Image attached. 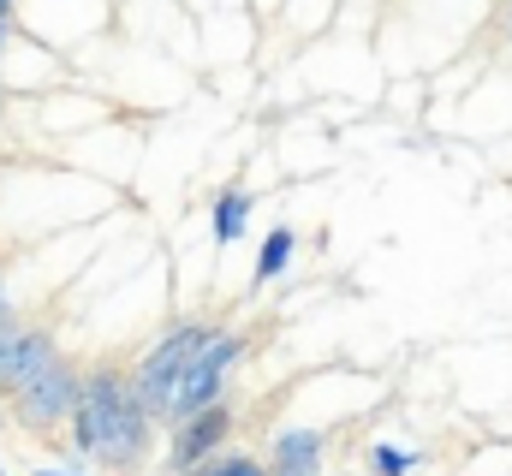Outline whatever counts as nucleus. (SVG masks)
Wrapping results in <instances>:
<instances>
[{
  "mask_svg": "<svg viewBox=\"0 0 512 476\" xmlns=\"http://www.w3.org/2000/svg\"><path fill=\"white\" fill-rule=\"evenodd\" d=\"M72 447L108 471H143L149 447H155V417L131 387V369L96 363L84 375V399L72 411Z\"/></svg>",
  "mask_w": 512,
  "mask_h": 476,
  "instance_id": "1",
  "label": "nucleus"
},
{
  "mask_svg": "<svg viewBox=\"0 0 512 476\" xmlns=\"http://www.w3.org/2000/svg\"><path fill=\"white\" fill-rule=\"evenodd\" d=\"M209 334H215V322H179L173 334H161L149 352L137 357L131 387H137V399L149 405V417H155V423H173L179 393H185V375H191L197 352L209 346Z\"/></svg>",
  "mask_w": 512,
  "mask_h": 476,
  "instance_id": "2",
  "label": "nucleus"
},
{
  "mask_svg": "<svg viewBox=\"0 0 512 476\" xmlns=\"http://www.w3.org/2000/svg\"><path fill=\"white\" fill-rule=\"evenodd\" d=\"M78 399H84V375H78V363H72L66 352L48 357V363L18 387V393H6L12 417H18L24 429H36V435H54L60 423H72Z\"/></svg>",
  "mask_w": 512,
  "mask_h": 476,
  "instance_id": "3",
  "label": "nucleus"
},
{
  "mask_svg": "<svg viewBox=\"0 0 512 476\" xmlns=\"http://www.w3.org/2000/svg\"><path fill=\"white\" fill-rule=\"evenodd\" d=\"M239 357H245V334H233V328H215L209 334V346L197 352L191 363V375H185V393H179V411H173V423L179 417H191V411H209V405H221V393H227V375L239 369ZM167 423V429H173Z\"/></svg>",
  "mask_w": 512,
  "mask_h": 476,
  "instance_id": "4",
  "label": "nucleus"
},
{
  "mask_svg": "<svg viewBox=\"0 0 512 476\" xmlns=\"http://www.w3.org/2000/svg\"><path fill=\"white\" fill-rule=\"evenodd\" d=\"M227 435H233V411H227V405L191 411V417H179V423L167 429V459L185 465V471H203V465L227 447Z\"/></svg>",
  "mask_w": 512,
  "mask_h": 476,
  "instance_id": "5",
  "label": "nucleus"
},
{
  "mask_svg": "<svg viewBox=\"0 0 512 476\" xmlns=\"http://www.w3.org/2000/svg\"><path fill=\"white\" fill-rule=\"evenodd\" d=\"M322 429H280L268 441V476H322Z\"/></svg>",
  "mask_w": 512,
  "mask_h": 476,
  "instance_id": "6",
  "label": "nucleus"
},
{
  "mask_svg": "<svg viewBox=\"0 0 512 476\" xmlns=\"http://www.w3.org/2000/svg\"><path fill=\"white\" fill-rule=\"evenodd\" d=\"M48 357H60V346H54V334L48 328H18V340H12V352H6V363H0V393H18Z\"/></svg>",
  "mask_w": 512,
  "mask_h": 476,
  "instance_id": "7",
  "label": "nucleus"
},
{
  "mask_svg": "<svg viewBox=\"0 0 512 476\" xmlns=\"http://www.w3.org/2000/svg\"><path fill=\"white\" fill-rule=\"evenodd\" d=\"M251 209H256V191L245 185H227L221 197H215V209H209V238L227 250V244H239L245 227H251Z\"/></svg>",
  "mask_w": 512,
  "mask_h": 476,
  "instance_id": "8",
  "label": "nucleus"
},
{
  "mask_svg": "<svg viewBox=\"0 0 512 476\" xmlns=\"http://www.w3.org/2000/svg\"><path fill=\"white\" fill-rule=\"evenodd\" d=\"M292 250H298V233H292V227H274V233L262 238V250H256L251 286H268V280H280V274H286V262H292Z\"/></svg>",
  "mask_w": 512,
  "mask_h": 476,
  "instance_id": "9",
  "label": "nucleus"
},
{
  "mask_svg": "<svg viewBox=\"0 0 512 476\" xmlns=\"http://www.w3.org/2000/svg\"><path fill=\"white\" fill-rule=\"evenodd\" d=\"M370 471L376 476H411L417 471V453H405V447H393V441H376V447H370Z\"/></svg>",
  "mask_w": 512,
  "mask_h": 476,
  "instance_id": "10",
  "label": "nucleus"
},
{
  "mask_svg": "<svg viewBox=\"0 0 512 476\" xmlns=\"http://www.w3.org/2000/svg\"><path fill=\"white\" fill-rule=\"evenodd\" d=\"M0 328H18V310H12V298H6V286H0Z\"/></svg>",
  "mask_w": 512,
  "mask_h": 476,
  "instance_id": "11",
  "label": "nucleus"
},
{
  "mask_svg": "<svg viewBox=\"0 0 512 476\" xmlns=\"http://www.w3.org/2000/svg\"><path fill=\"white\" fill-rule=\"evenodd\" d=\"M155 476H203V471H185V465H173V459H167V465H161Z\"/></svg>",
  "mask_w": 512,
  "mask_h": 476,
  "instance_id": "12",
  "label": "nucleus"
},
{
  "mask_svg": "<svg viewBox=\"0 0 512 476\" xmlns=\"http://www.w3.org/2000/svg\"><path fill=\"white\" fill-rule=\"evenodd\" d=\"M12 18H18V6H12V0H0V24H12Z\"/></svg>",
  "mask_w": 512,
  "mask_h": 476,
  "instance_id": "13",
  "label": "nucleus"
},
{
  "mask_svg": "<svg viewBox=\"0 0 512 476\" xmlns=\"http://www.w3.org/2000/svg\"><path fill=\"white\" fill-rule=\"evenodd\" d=\"M30 476H84V471H30Z\"/></svg>",
  "mask_w": 512,
  "mask_h": 476,
  "instance_id": "14",
  "label": "nucleus"
},
{
  "mask_svg": "<svg viewBox=\"0 0 512 476\" xmlns=\"http://www.w3.org/2000/svg\"><path fill=\"white\" fill-rule=\"evenodd\" d=\"M0 54H6V24H0Z\"/></svg>",
  "mask_w": 512,
  "mask_h": 476,
  "instance_id": "15",
  "label": "nucleus"
},
{
  "mask_svg": "<svg viewBox=\"0 0 512 476\" xmlns=\"http://www.w3.org/2000/svg\"><path fill=\"white\" fill-rule=\"evenodd\" d=\"M507 24H512V0H507Z\"/></svg>",
  "mask_w": 512,
  "mask_h": 476,
  "instance_id": "16",
  "label": "nucleus"
},
{
  "mask_svg": "<svg viewBox=\"0 0 512 476\" xmlns=\"http://www.w3.org/2000/svg\"><path fill=\"white\" fill-rule=\"evenodd\" d=\"M0 476H6V471H0Z\"/></svg>",
  "mask_w": 512,
  "mask_h": 476,
  "instance_id": "17",
  "label": "nucleus"
}]
</instances>
